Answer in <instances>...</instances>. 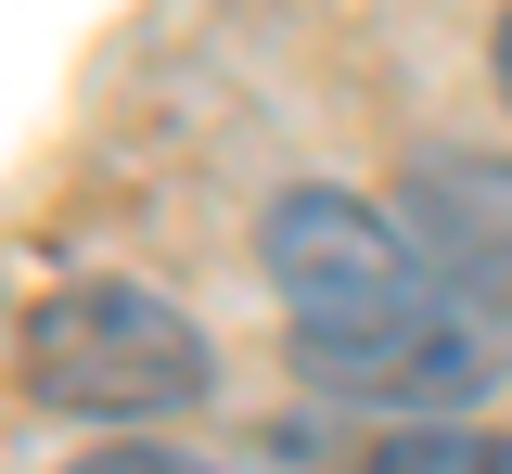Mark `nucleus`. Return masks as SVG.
<instances>
[{"label": "nucleus", "mask_w": 512, "mask_h": 474, "mask_svg": "<svg viewBox=\"0 0 512 474\" xmlns=\"http://www.w3.org/2000/svg\"><path fill=\"white\" fill-rule=\"evenodd\" d=\"M218 385V346L192 308L141 295V282H64L26 308V398L77 410V423H167Z\"/></svg>", "instance_id": "obj_1"}, {"label": "nucleus", "mask_w": 512, "mask_h": 474, "mask_svg": "<svg viewBox=\"0 0 512 474\" xmlns=\"http://www.w3.org/2000/svg\"><path fill=\"white\" fill-rule=\"evenodd\" d=\"M487 52H500V103H512V13H500V39H487Z\"/></svg>", "instance_id": "obj_7"}, {"label": "nucleus", "mask_w": 512, "mask_h": 474, "mask_svg": "<svg viewBox=\"0 0 512 474\" xmlns=\"http://www.w3.org/2000/svg\"><path fill=\"white\" fill-rule=\"evenodd\" d=\"M359 474H512V436H487V423H410Z\"/></svg>", "instance_id": "obj_5"}, {"label": "nucleus", "mask_w": 512, "mask_h": 474, "mask_svg": "<svg viewBox=\"0 0 512 474\" xmlns=\"http://www.w3.org/2000/svg\"><path fill=\"white\" fill-rule=\"evenodd\" d=\"M77 474H205V462H192V449H90Z\"/></svg>", "instance_id": "obj_6"}, {"label": "nucleus", "mask_w": 512, "mask_h": 474, "mask_svg": "<svg viewBox=\"0 0 512 474\" xmlns=\"http://www.w3.org/2000/svg\"><path fill=\"white\" fill-rule=\"evenodd\" d=\"M397 231L461 321H512V154H423L397 180Z\"/></svg>", "instance_id": "obj_3"}, {"label": "nucleus", "mask_w": 512, "mask_h": 474, "mask_svg": "<svg viewBox=\"0 0 512 474\" xmlns=\"http://www.w3.org/2000/svg\"><path fill=\"white\" fill-rule=\"evenodd\" d=\"M295 372L333 385V398H372V410H461V398L500 385V346H474V321L448 308L436 282H410L384 308L295 321Z\"/></svg>", "instance_id": "obj_2"}, {"label": "nucleus", "mask_w": 512, "mask_h": 474, "mask_svg": "<svg viewBox=\"0 0 512 474\" xmlns=\"http://www.w3.org/2000/svg\"><path fill=\"white\" fill-rule=\"evenodd\" d=\"M269 282H282V321H333V308H384V295H410L423 257H410V231L359 193H282L269 205Z\"/></svg>", "instance_id": "obj_4"}]
</instances>
